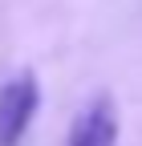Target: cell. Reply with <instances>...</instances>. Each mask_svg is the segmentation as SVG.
Returning a JSON list of instances; mask_svg holds the SVG:
<instances>
[{
    "mask_svg": "<svg viewBox=\"0 0 142 146\" xmlns=\"http://www.w3.org/2000/svg\"><path fill=\"white\" fill-rule=\"evenodd\" d=\"M69 146H118V106H114V98L98 94L73 118Z\"/></svg>",
    "mask_w": 142,
    "mask_h": 146,
    "instance_id": "2",
    "label": "cell"
},
{
    "mask_svg": "<svg viewBox=\"0 0 142 146\" xmlns=\"http://www.w3.org/2000/svg\"><path fill=\"white\" fill-rule=\"evenodd\" d=\"M37 106H41V85L33 69H21L0 85V146H16L25 138Z\"/></svg>",
    "mask_w": 142,
    "mask_h": 146,
    "instance_id": "1",
    "label": "cell"
}]
</instances>
